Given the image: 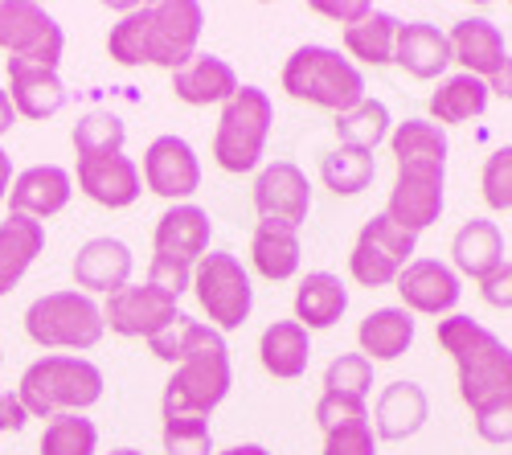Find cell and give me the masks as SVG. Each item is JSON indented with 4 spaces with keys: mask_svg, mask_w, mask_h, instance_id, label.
Segmentation results:
<instances>
[{
    "mask_svg": "<svg viewBox=\"0 0 512 455\" xmlns=\"http://www.w3.org/2000/svg\"><path fill=\"white\" fill-rule=\"evenodd\" d=\"M205 9L197 0H160V5L132 9L107 33V54L119 66H164L181 70L201 41Z\"/></svg>",
    "mask_w": 512,
    "mask_h": 455,
    "instance_id": "cell-1",
    "label": "cell"
},
{
    "mask_svg": "<svg viewBox=\"0 0 512 455\" xmlns=\"http://www.w3.org/2000/svg\"><path fill=\"white\" fill-rule=\"evenodd\" d=\"M439 345L455 357L459 394L472 410L512 394V349L492 328H484L472 316H447L439 320Z\"/></svg>",
    "mask_w": 512,
    "mask_h": 455,
    "instance_id": "cell-2",
    "label": "cell"
},
{
    "mask_svg": "<svg viewBox=\"0 0 512 455\" xmlns=\"http://www.w3.org/2000/svg\"><path fill=\"white\" fill-rule=\"evenodd\" d=\"M17 398L29 410V419L82 415L103 398V369L74 353H50L21 374Z\"/></svg>",
    "mask_w": 512,
    "mask_h": 455,
    "instance_id": "cell-3",
    "label": "cell"
},
{
    "mask_svg": "<svg viewBox=\"0 0 512 455\" xmlns=\"http://www.w3.org/2000/svg\"><path fill=\"white\" fill-rule=\"evenodd\" d=\"M283 91L300 103L340 115L365 99V74L328 46H300L283 66Z\"/></svg>",
    "mask_w": 512,
    "mask_h": 455,
    "instance_id": "cell-4",
    "label": "cell"
},
{
    "mask_svg": "<svg viewBox=\"0 0 512 455\" xmlns=\"http://www.w3.org/2000/svg\"><path fill=\"white\" fill-rule=\"evenodd\" d=\"M271 123H275V107H271V95L263 87H238L222 103L213 156H218V164L226 173H250L254 164L263 160Z\"/></svg>",
    "mask_w": 512,
    "mask_h": 455,
    "instance_id": "cell-5",
    "label": "cell"
},
{
    "mask_svg": "<svg viewBox=\"0 0 512 455\" xmlns=\"http://www.w3.org/2000/svg\"><path fill=\"white\" fill-rule=\"evenodd\" d=\"M25 333L41 349H95L107 333V324H103V308L87 292H50L29 304Z\"/></svg>",
    "mask_w": 512,
    "mask_h": 455,
    "instance_id": "cell-6",
    "label": "cell"
},
{
    "mask_svg": "<svg viewBox=\"0 0 512 455\" xmlns=\"http://www.w3.org/2000/svg\"><path fill=\"white\" fill-rule=\"evenodd\" d=\"M193 292H197V304L205 308V316L213 320L218 333L242 328L250 308H254L250 275H246V267L230 251L201 255V263L193 267Z\"/></svg>",
    "mask_w": 512,
    "mask_h": 455,
    "instance_id": "cell-7",
    "label": "cell"
},
{
    "mask_svg": "<svg viewBox=\"0 0 512 455\" xmlns=\"http://www.w3.org/2000/svg\"><path fill=\"white\" fill-rule=\"evenodd\" d=\"M234 369H230V349L222 353H201L177 365V374L164 386V419L177 415H193V419H209L230 394Z\"/></svg>",
    "mask_w": 512,
    "mask_h": 455,
    "instance_id": "cell-8",
    "label": "cell"
},
{
    "mask_svg": "<svg viewBox=\"0 0 512 455\" xmlns=\"http://www.w3.org/2000/svg\"><path fill=\"white\" fill-rule=\"evenodd\" d=\"M414 246H418V234H406L386 214H377L357 234V246H353V255H349V271H353V279L361 287L398 283V275L410 267Z\"/></svg>",
    "mask_w": 512,
    "mask_h": 455,
    "instance_id": "cell-9",
    "label": "cell"
},
{
    "mask_svg": "<svg viewBox=\"0 0 512 455\" xmlns=\"http://www.w3.org/2000/svg\"><path fill=\"white\" fill-rule=\"evenodd\" d=\"M0 50L58 70L62 50H66V33L46 9L33 5V0H0Z\"/></svg>",
    "mask_w": 512,
    "mask_h": 455,
    "instance_id": "cell-10",
    "label": "cell"
},
{
    "mask_svg": "<svg viewBox=\"0 0 512 455\" xmlns=\"http://www.w3.org/2000/svg\"><path fill=\"white\" fill-rule=\"evenodd\" d=\"M451 62L463 66V74H476L488 82V91L500 99H512V58L504 50V33L488 17H463L451 33Z\"/></svg>",
    "mask_w": 512,
    "mask_h": 455,
    "instance_id": "cell-11",
    "label": "cell"
},
{
    "mask_svg": "<svg viewBox=\"0 0 512 455\" xmlns=\"http://www.w3.org/2000/svg\"><path fill=\"white\" fill-rule=\"evenodd\" d=\"M447 164H398V181L386 205V218L406 234H418L443 214Z\"/></svg>",
    "mask_w": 512,
    "mask_h": 455,
    "instance_id": "cell-12",
    "label": "cell"
},
{
    "mask_svg": "<svg viewBox=\"0 0 512 455\" xmlns=\"http://www.w3.org/2000/svg\"><path fill=\"white\" fill-rule=\"evenodd\" d=\"M181 316L177 296L160 292L152 283H127L103 304V324L119 337H156Z\"/></svg>",
    "mask_w": 512,
    "mask_h": 455,
    "instance_id": "cell-13",
    "label": "cell"
},
{
    "mask_svg": "<svg viewBox=\"0 0 512 455\" xmlns=\"http://www.w3.org/2000/svg\"><path fill=\"white\" fill-rule=\"evenodd\" d=\"M254 210H259L263 222H279V226L300 230L308 222V210H312V185H308L300 164H291V160L267 164L259 173V181H254Z\"/></svg>",
    "mask_w": 512,
    "mask_h": 455,
    "instance_id": "cell-14",
    "label": "cell"
},
{
    "mask_svg": "<svg viewBox=\"0 0 512 455\" xmlns=\"http://www.w3.org/2000/svg\"><path fill=\"white\" fill-rule=\"evenodd\" d=\"M144 181L156 197L181 201L201 189V164L189 140L181 136H156L144 152Z\"/></svg>",
    "mask_w": 512,
    "mask_h": 455,
    "instance_id": "cell-15",
    "label": "cell"
},
{
    "mask_svg": "<svg viewBox=\"0 0 512 455\" xmlns=\"http://www.w3.org/2000/svg\"><path fill=\"white\" fill-rule=\"evenodd\" d=\"M78 189L91 201L107 205V210H127L140 193H144V177L136 169L132 156H78Z\"/></svg>",
    "mask_w": 512,
    "mask_h": 455,
    "instance_id": "cell-16",
    "label": "cell"
},
{
    "mask_svg": "<svg viewBox=\"0 0 512 455\" xmlns=\"http://www.w3.org/2000/svg\"><path fill=\"white\" fill-rule=\"evenodd\" d=\"M398 296L406 304V312H422V316H447L463 287H459V275L439 263V259H410V267L398 275Z\"/></svg>",
    "mask_w": 512,
    "mask_h": 455,
    "instance_id": "cell-17",
    "label": "cell"
},
{
    "mask_svg": "<svg viewBox=\"0 0 512 455\" xmlns=\"http://www.w3.org/2000/svg\"><path fill=\"white\" fill-rule=\"evenodd\" d=\"M70 193H74V177L62 169V164H33V169H25L21 177H13L9 214H25V218L46 222V218L66 210Z\"/></svg>",
    "mask_w": 512,
    "mask_h": 455,
    "instance_id": "cell-18",
    "label": "cell"
},
{
    "mask_svg": "<svg viewBox=\"0 0 512 455\" xmlns=\"http://www.w3.org/2000/svg\"><path fill=\"white\" fill-rule=\"evenodd\" d=\"M9 99L13 111L25 119H50L66 107V82L58 78L54 66L9 58Z\"/></svg>",
    "mask_w": 512,
    "mask_h": 455,
    "instance_id": "cell-19",
    "label": "cell"
},
{
    "mask_svg": "<svg viewBox=\"0 0 512 455\" xmlns=\"http://www.w3.org/2000/svg\"><path fill=\"white\" fill-rule=\"evenodd\" d=\"M209 234H213V222L201 205H173L164 210V218L156 222V255L160 259H173V263H185V267H197L201 255L209 251Z\"/></svg>",
    "mask_w": 512,
    "mask_h": 455,
    "instance_id": "cell-20",
    "label": "cell"
},
{
    "mask_svg": "<svg viewBox=\"0 0 512 455\" xmlns=\"http://www.w3.org/2000/svg\"><path fill=\"white\" fill-rule=\"evenodd\" d=\"M132 267H136V259L119 238H91V242H82L74 255V283L87 287V296L91 292L115 296L119 287L132 283Z\"/></svg>",
    "mask_w": 512,
    "mask_h": 455,
    "instance_id": "cell-21",
    "label": "cell"
},
{
    "mask_svg": "<svg viewBox=\"0 0 512 455\" xmlns=\"http://www.w3.org/2000/svg\"><path fill=\"white\" fill-rule=\"evenodd\" d=\"M242 87L234 66L218 54H193L181 70H173V91L189 107H209V103H226Z\"/></svg>",
    "mask_w": 512,
    "mask_h": 455,
    "instance_id": "cell-22",
    "label": "cell"
},
{
    "mask_svg": "<svg viewBox=\"0 0 512 455\" xmlns=\"http://www.w3.org/2000/svg\"><path fill=\"white\" fill-rule=\"evenodd\" d=\"M394 62L414 78H439L451 66V41L431 21H406L398 25Z\"/></svg>",
    "mask_w": 512,
    "mask_h": 455,
    "instance_id": "cell-23",
    "label": "cell"
},
{
    "mask_svg": "<svg viewBox=\"0 0 512 455\" xmlns=\"http://www.w3.org/2000/svg\"><path fill=\"white\" fill-rule=\"evenodd\" d=\"M46 251V226L25 214H9L0 222V296H9L25 279L33 259Z\"/></svg>",
    "mask_w": 512,
    "mask_h": 455,
    "instance_id": "cell-24",
    "label": "cell"
},
{
    "mask_svg": "<svg viewBox=\"0 0 512 455\" xmlns=\"http://www.w3.org/2000/svg\"><path fill=\"white\" fill-rule=\"evenodd\" d=\"M431 415V398L418 382H390L373 406V427L381 439H410Z\"/></svg>",
    "mask_w": 512,
    "mask_h": 455,
    "instance_id": "cell-25",
    "label": "cell"
},
{
    "mask_svg": "<svg viewBox=\"0 0 512 455\" xmlns=\"http://www.w3.org/2000/svg\"><path fill=\"white\" fill-rule=\"evenodd\" d=\"M451 255H455V267L463 275H472V279H488L492 271H500L508 259H504V234L496 222L488 218H472V222H463L455 242H451Z\"/></svg>",
    "mask_w": 512,
    "mask_h": 455,
    "instance_id": "cell-26",
    "label": "cell"
},
{
    "mask_svg": "<svg viewBox=\"0 0 512 455\" xmlns=\"http://www.w3.org/2000/svg\"><path fill=\"white\" fill-rule=\"evenodd\" d=\"M349 308V287L332 271H312L295 292V324L304 328H332Z\"/></svg>",
    "mask_w": 512,
    "mask_h": 455,
    "instance_id": "cell-27",
    "label": "cell"
},
{
    "mask_svg": "<svg viewBox=\"0 0 512 455\" xmlns=\"http://www.w3.org/2000/svg\"><path fill=\"white\" fill-rule=\"evenodd\" d=\"M357 341L369 361H394L414 345V316L406 308H377L361 320Z\"/></svg>",
    "mask_w": 512,
    "mask_h": 455,
    "instance_id": "cell-28",
    "label": "cell"
},
{
    "mask_svg": "<svg viewBox=\"0 0 512 455\" xmlns=\"http://www.w3.org/2000/svg\"><path fill=\"white\" fill-rule=\"evenodd\" d=\"M259 357L267 365V374L275 378H304L308 357H312V341H308V328L295 324V320H275L263 341H259Z\"/></svg>",
    "mask_w": 512,
    "mask_h": 455,
    "instance_id": "cell-29",
    "label": "cell"
},
{
    "mask_svg": "<svg viewBox=\"0 0 512 455\" xmlns=\"http://www.w3.org/2000/svg\"><path fill=\"white\" fill-rule=\"evenodd\" d=\"M148 349H152L160 361L181 365V361L201 357V353H222V349H226V337H222L213 324H201V320H193V316L181 312L173 324L164 328V333H156V337L148 341Z\"/></svg>",
    "mask_w": 512,
    "mask_h": 455,
    "instance_id": "cell-30",
    "label": "cell"
},
{
    "mask_svg": "<svg viewBox=\"0 0 512 455\" xmlns=\"http://www.w3.org/2000/svg\"><path fill=\"white\" fill-rule=\"evenodd\" d=\"M250 259L254 267H259L263 279H291L295 271H300V234H295L291 226H279V222H259V230H254V242H250Z\"/></svg>",
    "mask_w": 512,
    "mask_h": 455,
    "instance_id": "cell-31",
    "label": "cell"
},
{
    "mask_svg": "<svg viewBox=\"0 0 512 455\" xmlns=\"http://www.w3.org/2000/svg\"><path fill=\"white\" fill-rule=\"evenodd\" d=\"M488 82L476 78V74H451L439 82V91L431 95V115L435 123H467L488 111Z\"/></svg>",
    "mask_w": 512,
    "mask_h": 455,
    "instance_id": "cell-32",
    "label": "cell"
},
{
    "mask_svg": "<svg viewBox=\"0 0 512 455\" xmlns=\"http://www.w3.org/2000/svg\"><path fill=\"white\" fill-rule=\"evenodd\" d=\"M398 17H390V13H369V17H361L357 25H349L345 29V50L353 54V58H361V62H369V66H386V62H394V41H398Z\"/></svg>",
    "mask_w": 512,
    "mask_h": 455,
    "instance_id": "cell-33",
    "label": "cell"
},
{
    "mask_svg": "<svg viewBox=\"0 0 512 455\" xmlns=\"http://www.w3.org/2000/svg\"><path fill=\"white\" fill-rule=\"evenodd\" d=\"M398 164H447V132L435 119H406L390 132Z\"/></svg>",
    "mask_w": 512,
    "mask_h": 455,
    "instance_id": "cell-34",
    "label": "cell"
},
{
    "mask_svg": "<svg viewBox=\"0 0 512 455\" xmlns=\"http://www.w3.org/2000/svg\"><path fill=\"white\" fill-rule=\"evenodd\" d=\"M336 136H340V148L373 152L381 140L390 136V111H386V103L361 99L357 107L340 111V115H336Z\"/></svg>",
    "mask_w": 512,
    "mask_h": 455,
    "instance_id": "cell-35",
    "label": "cell"
},
{
    "mask_svg": "<svg viewBox=\"0 0 512 455\" xmlns=\"http://www.w3.org/2000/svg\"><path fill=\"white\" fill-rule=\"evenodd\" d=\"M320 177H324V185H328L332 193L353 197V193H361V189L373 185L377 160H373V152H361V148H336V152L324 156Z\"/></svg>",
    "mask_w": 512,
    "mask_h": 455,
    "instance_id": "cell-36",
    "label": "cell"
},
{
    "mask_svg": "<svg viewBox=\"0 0 512 455\" xmlns=\"http://www.w3.org/2000/svg\"><path fill=\"white\" fill-rule=\"evenodd\" d=\"M99 427L82 415H58L41 431V455H95Z\"/></svg>",
    "mask_w": 512,
    "mask_h": 455,
    "instance_id": "cell-37",
    "label": "cell"
},
{
    "mask_svg": "<svg viewBox=\"0 0 512 455\" xmlns=\"http://www.w3.org/2000/svg\"><path fill=\"white\" fill-rule=\"evenodd\" d=\"M127 128L115 111H87L74 123V148L78 156H115L123 152Z\"/></svg>",
    "mask_w": 512,
    "mask_h": 455,
    "instance_id": "cell-38",
    "label": "cell"
},
{
    "mask_svg": "<svg viewBox=\"0 0 512 455\" xmlns=\"http://www.w3.org/2000/svg\"><path fill=\"white\" fill-rule=\"evenodd\" d=\"M324 390L328 394H349V398H369L373 390V361L365 353H340L328 374H324Z\"/></svg>",
    "mask_w": 512,
    "mask_h": 455,
    "instance_id": "cell-39",
    "label": "cell"
},
{
    "mask_svg": "<svg viewBox=\"0 0 512 455\" xmlns=\"http://www.w3.org/2000/svg\"><path fill=\"white\" fill-rule=\"evenodd\" d=\"M160 439L168 455H213V431L205 419H193V415L164 419Z\"/></svg>",
    "mask_w": 512,
    "mask_h": 455,
    "instance_id": "cell-40",
    "label": "cell"
},
{
    "mask_svg": "<svg viewBox=\"0 0 512 455\" xmlns=\"http://www.w3.org/2000/svg\"><path fill=\"white\" fill-rule=\"evenodd\" d=\"M324 455H377V435L369 415L324 427Z\"/></svg>",
    "mask_w": 512,
    "mask_h": 455,
    "instance_id": "cell-41",
    "label": "cell"
},
{
    "mask_svg": "<svg viewBox=\"0 0 512 455\" xmlns=\"http://www.w3.org/2000/svg\"><path fill=\"white\" fill-rule=\"evenodd\" d=\"M484 197L492 210H512V144L496 148L484 164Z\"/></svg>",
    "mask_w": 512,
    "mask_h": 455,
    "instance_id": "cell-42",
    "label": "cell"
},
{
    "mask_svg": "<svg viewBox=\"0 0 512 455\" xmlns=\"http://www.w3.org/2000/svg\"><path fill=\"white\" fill-rule=\"evenodd\" d=\"M476 435L484 443H512V394L492 398L476 410Z\"/></svg>",
    "mask_w": 512,
    "mask_h": 455,
    "instance_id": "cell-43",
    "label": "cell"
},
{
    "mask_svg": "<svg viewBox=\"0 0 512 455\" xmlns=\"http://www.w3.org/2000/svg\"><path fill=\"white\" fill-rule=\"evenodd\" d=\"M369 410H365V402L361 398H349V394H328L324 390V398L316 402V423H320V431L324 427H336V423H349V419H365Z\"/></svg>",
    "mask_w": 512,
    "mask_h": 455,
    "instance_id": "cell-44",
    "label": "cell"
},
{
    "mask_svg": "<svg viewBox=\"0 0 512 455\" xmlns=\"http://www.w3.org/2000/svg\"><path fill=\"white\" fill-rule=\"evenodd\" d=\"M148 283L160 287V292H168V296H181L185 287H193V267L156 255V259H152V271H148Z\"/></svg>",
    "mask_w": 512,
    "mask_h": 455,
    "instance_id": "cell-45",
    "label": "cell"
},
{
    "mask_svg": "<svg viewBox=\"0 0 512 455\" xmlns=\"http://www.w3.org/2000/svg\"><path fill=\"white\" fill-rule=\"evenodd\" d=\"M29 423V410L13 390H0V431H21Z\"/></svg>",
    "mask_w": 512,
    "mask_h": 455,
    "instance_id": "cell-46",
    "label": "cell"
},
{
    "mask_svg": "<svg viewBox=\"0 0 512 455\" xmlns=\"http://www.w3.org/2000/svg\"><path fill=\"white\" fill-rule=\"evenodd\" d=\"M316 13H324V17H336V21H349V25H357L361 17H369V13H373V5H316Z\"/></svg>",
    "mask_w": 512,
    "mask_h": 455,
    "instance_id": "cell-47",
    "label": "cell"
},
{
    "mask_svg": "<svg viewBox=\"0 0 512 455\" xmlns=\"http://www.w3.org/2000/svg\"><path fill=\"white\" fill-rule=\"evenodd\" d=\"M13 123H17L13 99H9V91H0V136H5V132H13Z\"/></svg>",
    "mask_w": 512,
    "mask_h": 455,
    "instance_id": "cell-48",
    "label": "cell"
},
{
    "mask_svg": "<svg viewBox=\"0 0 512 455\" xmlns=\"http://www.w3.org/2000/svg\"><path fill=\"white\" fill-rule=\"evenodd\" d=\"M9 189H13V160L0 148V197H9Z\"/></svg>",
    "mask_w": 512,
    "mask_h": 455,
    "instance_id": "cell-49",
    "label": "cell"
},
{
    "mask_svg": "<svg viewBox=\"0 0 512 455\" xmlns=\"http://www.w3.org/2000/svg\"><path fill=\"white\" fill-rule=\"evenodd\" d=\"M218 455H271V451H267V447H259V443H238V447L218 451Z\"/></svg>",
    "mask_w": 512,
    "mask_h": 455,
    "instance_id": "cell-50",
    "label": "cell"
},
{
    "mask_svg": "<svg viewBox=\"0 0 512 455\" xmlns=\"http://www.w3.org/2000/svg\"><path fill=\"white\" fill-rule=\"evenodd\" d=\"M107 455H144V451H136V447H119V451H107Z\"/></svg>",
    "mask_w": 512,
    "mask_h": 455,
    "instance_id": "cell-51",
    "label": "cell"
}]
</instances>
